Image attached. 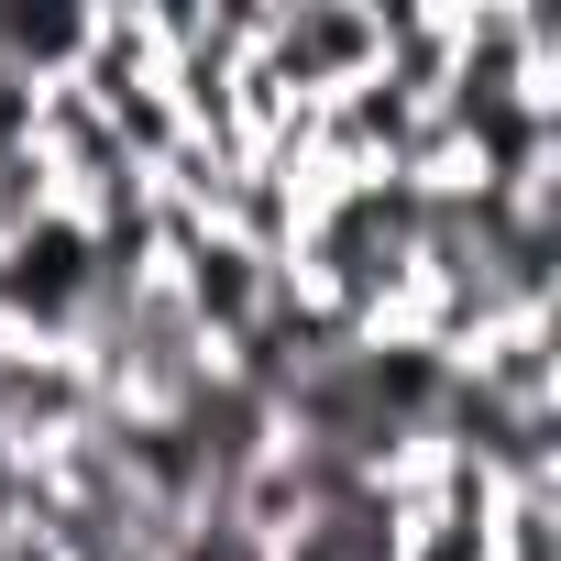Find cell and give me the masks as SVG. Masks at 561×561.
<instances>
[{
	"mask_svg": "<svg viewBox=\"0 0 561 561\" xmlns=\"http://www.w3.org/2000/svg\"><path fill=\"white\" fill-rule=\"evenodd\" d=\"M451 375H462L495 419H539V408H561V309H550V320H495Z\"/></svg>",
	"mask_w": 561,
	"mask_h": 561,
	"instance_id": "cell-3",
	"label": "cell"
},
{
	"mask_svg": "<svg viewBox=\"0 0 561 561\" xmlns=\"http://www.w3.org/2000/svg\"><path fill=\"white\" fill-rule=\"evenodd\" d=\"M89 419H100V386H89L78 353H56V342H0V440H12V451H56V440H78Z\"/></svg>",
	"mask_w": 561,
	"mask_h": 561,
	"instance_id": "cell-2",
	"label": "cell"
},
{
	"mask_svg": "<svg viewBox=\"0 0 561 561\" xmlns=\"http://www.w3.org/2000/svg\"><path fill=\"white\" fill-rule=\"evenodd\" d=\"M253 56L287 78L298 100H342V89H364L386 67V23L353 12V0H298V12H264Z\"/></svg>",
	"mask_w": 561,
	"mask_h": 561,
	"instance_id": "cell-1",
	"label": "cell"
}]
</instances>
